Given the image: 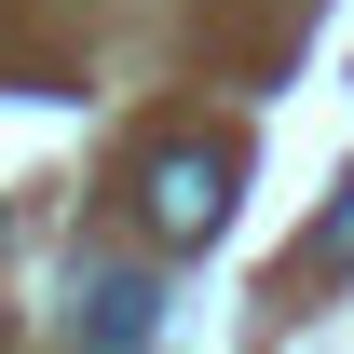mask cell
Here are the masks:
<instances>
[{
	"label": "cell",
	"mask_w": 354,
	"mask_h": 354,
	"mask_svg": "<svg viewBox=\"0 0 354 354\" xmlns=\"http://www.w3.org/2000/svg\"><path fill=\"white\" fill-rule=\"evenodd\" d=\"M82 300H95V354H136V341H150V272H95Z\"/></svg>",
	"instance_id": "2"
},
{
	"label": "cell",
	"mask_w": 354,
	"mask_h": 354,
	"mask_svg": "<svg viewBox=\"0 0 354 354\" xmlns=\"http://www.w3.org/2000/svg\"><path fill=\"white\" fill-rule=\"evenodd\" d=\"M136 218H150V245H205V232L232 218V150L218 136H164V150L136 164Z\"/></svg>",
	"instance_id": "1"
},
{
	"label": "cell",
	"mask_w": 354,
	"mask_h": 354,
	"mask_svg": "<svg viewBox=\"0 0 354 354\" xmlns=\"http://www.w3.org/2000/svg\"><path fill=\"white\" fill-rule=\"evenodd\" d=\"M300 272H313V286H327V272H354V177H341V205L313 218V245H300Z\"/></svg>",
	"instance_id": "3"
}]
</instances>
